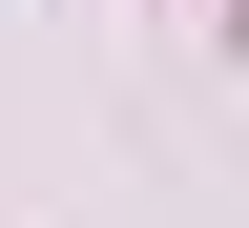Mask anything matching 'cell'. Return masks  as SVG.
Returning a JSON list of instances; mask_svg holds the SVG:
<instances>
[]
</instances>
